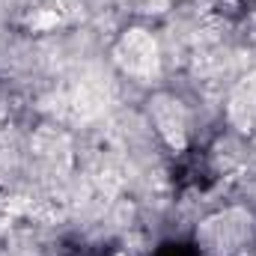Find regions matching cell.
<instances>
[{"label": "cell", "mask_w": 256, "mask_h": 256, "mask_svg": "<svg viewBox=\"0 0 256 256\" xmlns=\"http://www.w3.org/2000/svg\"><path fill=\"white\" fill-rule=\"evenodd\" d=\"M120 54L126 57V68L128 72H137V74H146V72H155L158 66V48H155V39L143 30H131L126 39H122V48Z\"/></svg>", "instance_id": "1"}]
</instances>
